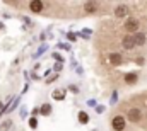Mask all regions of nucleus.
<instances>
[{
	"label": "nucleus",
	"instance_id": "nucleus-6",
	"mask_svg": "<svg viewBox=\"0 0 147 131\" xmlns=\"http://www.w3.org/2000/svg\"><path fill=\"white\" fill-rule=\"evenodd\" d=\"M121 61H123V58H121V55L120 53H111L110 55V63L111 65H121Z\"/></svg>",
	"mask_w": 147,
	"mask_h": 131
},
{
	"label": "nucleus",
	"instance_id": "nucleus-5",
	"mask_svg": "<svg viewBox=\"0 0 147 131\" xmlns=\"http://www.w3.org/2000/svg\"><path fill=\"white\" fill-rule=\"evenodd\" d=\"M128 119H130L132 123H137V121L140 119V111H139L137 107H132V109L128 111Z\"/></svg>",
	"mask_w": 147,
	"mask_h": 131
},
{
	"label": "nucleus",
	"instance_id": "nucleus-11",
	"mask_svg": "<svg viewBox=\"0 0 147 131\" xmlns=\"http://www.w3.org/2000/svg\"><path fill=\"white\" fill-rule=\"evenodd\" d=\"M96 3L94 2H86V5H84V9H86V12H94L96 10Z\"/></svg>",
	"mask_w": 147,
	"mask_h": 131
},
{
	"label": "nucleus",
	"instance_id": "nucleus-8",
	"mask_svg": "<svg viewBox=\"0 0 147 131\" xmlns=\"http://www.w3.org/2000/svg\"><path fill=\"white\" fill-rule=\"evenodd\" d=\"M115 15H116V17H123V15H127V7H125V5H118V7L115 9Z\"/></svg>",
	"mask_w": 147,
	"mask_h": 131
},
{
	"label": "nucleus",
	"instance_id": "nucleus-4",
	"mask_svg": "<svg viewBox=\"0 0 147 131\" xmlns=\"http://www.w3.org/2000/svg\"><path fill=\"white\" fill-rule=\"evenodd\" d=\"M121 44H123V48H125V49H132V48H135L134 36H125V37L121 39Z\"/></svg>",
	"mask_w": 147,
	"mask_h": 131
},
{
	"label": "nucleus",
	"instance_id": "nucleus-7",
	"mask_svg": "<svg viewBox=\"0 0 147 131\" xmlns=\"http://www.w3.org/2000/svg\"><path fill=\"white\" fill-rule=\"evenodd\" d=\"M146 34H142V33H137L135 36H134V41H135V46L139 44V46H142V44H146Z\"/></svg>",
	"mask_w": 147,
	"mask_h": 131
},
{
	"label": "nucleus",
	"instance_id": "nucleus-15",
	"mask_svg": "<svg viewBox=\"0 0 147 131\" xmlns=\"http://www.w3.org/2000/svg\"><path fill=\"white\" fill-rule=\"evenodd\" d=\"M69 39H70V41H75V34L70 33V34H69Z\"/></svg>",
	"mask_w": 147,
	"mask_h": 131
},
{
	"label": "nucleus",
	"instance_id": "nucleus-10",
	"mask_svg": "<svg viewBox=\"0 0 147 131\" xmlns=\"http://www.w3.org/2000/svg\"><path fill=\"white\" fill-rule=\"evenodd\" d=\"M39 112H41L43 116H48V114L51 112V106H50V104H43L41 109H39Z\"/></svg>",
	"mask_w": 147,
	"mask_h": 131
},
{
	"label": "nucleus",
	"instance_id": "nucleus-1",
	"mask_svg": "<svg viewBox=\"0 0 147 131\" xmlns=\"http://www.w3.org/2000/svg\"><path fill=\"white\" fill-rule=\"evenodd\" d=\"M111 126H113L115 131H123L125 126H127V119H125L123 116H115L113 121H111Z\"/></svg>",
	"mask_w": 147,
	"mask_h": 131
},
{
	"label": "nucleus",
	"instance_id": "nucleus-3",
	"mask_svg": "<svg viewBox=\"0 0 147 131\" xmlns=\"http://www.w3.org/2000/svg\"><path fill=\"white\" fill-rule=\"evenodd\" d=\"M43 7H45V3H43L41 0H33V2H29V9H31V12H34V14H39V12L43 10Z\"/></svg>",
	"mask_w": 147,
	"mask_h": 131
},
{
	"label": "nucleus",
	"instance_id": "nucleus-2",
	"mask_svg": "<svg viewBox=\"0 0 147 131\" xmlns=\"http://www.w3.org/2000/svg\"><path fill=\"white\" fill-rule=\"evenodd\" d=\"M125 29H127V33H135V34H137V29H139V21H137V19H128V21L125 22Z\"/></svg>",
	"mask_w": 147,
	"mask_h": 131
},
{
	"label": "nucleus",
	"instance_id": "nucleus-12",
	"mask_svg": "<svg viewBox=\"0 0 147 131\" xmlns=\"http://www.w3.org/2000/svg\"><path fill=\"white\" fill-rule=\"evenodd\" d=\"M79 121H80L82 124H86V123L89 121V116H87V112H84V111H80V112H79Z\"/></svg>",
	"mask_w": 147,
	"mask_h": 131
},
{
	"label": "nucleus",
	"instance_id": "nucleus-14",
	"mask_svg": "<svg viewBox=\"0 0 147 131\" xmlns=\"http://www.w3.org/2000/svg\"><path fill=\"white\" fill-rule=\"evenodd\" d=\"M53 97L57 99V100H62V99H63V94H62V92H60V90H57V92H55V96H53Z\"/></svg>",
	"mask_w": 147,
	"mask_h": 131
},
{
	"label": "nucleus",
	"instance_id": "nucleus-9",
	"mask_svg": "<svg viewBox=\"0 0 147 131\" xmlns=\"http://www.w3.org/2000/svg\"><path fill=\"white\" fill-rule=\"evenodd\" d=\"M137 78H139V77H137V73H127V75H125V82H127L128 85L135 84V82H137Z\"/></svg>",
	"mask_w": 147,
	"mask_h": 131
},
{
	"label": "nucleus",
	"instance_id": "nucleus-13",
	"mask_svg": "<svg viewBox=\"0 0 147 131\" xmlns=\"http://www.w3.org/2000/svg\"><path fill=\"white\" fill-rule=\"evenodd\" d=\"M29 126H31L33 130L38 126V119H36V118H31V119H29Z\"/></svg>",
	"mask_w": 147,
	"mask_h": 131
}]
</instances>
